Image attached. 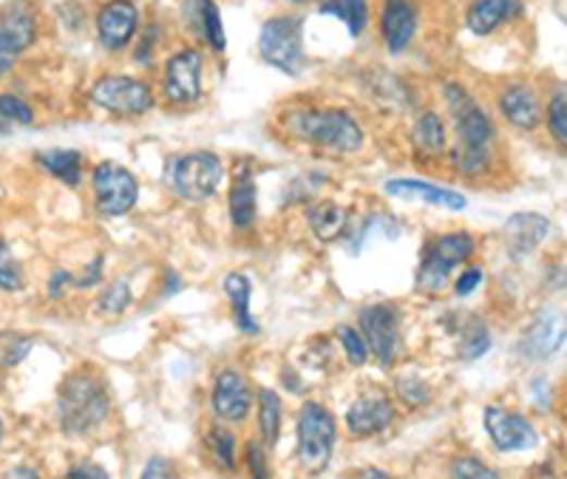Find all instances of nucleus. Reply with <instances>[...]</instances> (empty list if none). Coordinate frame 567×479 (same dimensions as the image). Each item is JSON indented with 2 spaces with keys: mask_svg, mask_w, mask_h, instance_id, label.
<instances>
[{
  "mask_svg": "<svg viewBox=\"0 0 567 479\" xmlns=\"http://www.w3.org/2000/svg\"><path fill=\"white\" fill-rule=\"evenodd\" d=\"M443 94L445 106H448L454 116V128H457V145L452 148V165L463 176H480L491 165L494 122L463 86L448 83Z\"/></svg>",
  "mask_w": 567,
  "mask_h": 479,
  "instance_id": "nucleus-1",
  "label": "nucleus"
},
{
  "mask_svg": "<svg viewBox=\"0 0 567 479\" xmlns=\"http://www.w3.org/2000/svg\"><path fill=\"white\" fill-rule=\"evenodd\" d=\"M287 131L301 143L335 153H355L363 145V131L353 114L341 108H304L287 114Z\"/></svg>",
  "mask_w": 567,
  "mask_h": 479,
  "instance_id": "nucleus-2",
  "label": "nucleus"
},
{
  "mask_svg": "<svg viewBox=\"0 0 567 479\" xmlns=\"http://www.w3.org/2000/svg\"><path fill=\"white\" fill-rule=\"evenodd\" d=\"M60 422L72 437H86L108 420V392L102 380L91 372H74L60 389Z\"/></svg>",
  "mask_w": 567,
  "mask_h": 479,
  "instance_id": "nucleus-3",
  "label": "nucleus"
},
{
  "mask_svg": "<svg viewBox=\"0 0 567 479\" xmlns=\"http://www.w3.org/2000/svg\"><path fill=\"white\" fill-rule=\"evenodd\" d=\"M224 180L222 159L210 150H194L182 153L168 165V182L173 194L185 201H208L213 199L219 185Z\"/></svg>",
  "mask_w": 567,
  "mask_h": 479,
  "instance_id": "nucleus-4",
  "label": "nucleus"
},
{
  "mask_svg": "<svg viewBox=\"0 0 567 479\" xmlns=\"http://www.w3.org/2000/svg\"><path fill=\"white\" fill-rule=\"evenodd\" d=\"M335 437V417L330 408L316 401L304 403L301 417H298V459L304 471L321 474L330 465Z\"/></svg>",
  "mask_w": 567,
  "mask_h": 479,
  "instance_id": "nucleus-5",
  "label": "nucleus"
},
{
  "mask_svg": "<svg viewBox=\"0 0 567 479\" xmlns=\"http://www.w3.org/2000/svg\"><path fill=\"white\" fill-rule=\"evenodd\" d=\"M471 253H474V238L468 233H445V236H437L431 244H426L423 265L417 272V290L440 293L454 267L466 265Z\"/></svg>",
  "mask_w": 567,
  "mask_h": 479,
  "instance_id": "nucleus-6",
  "label": "nucleus"
},
{
  "mask_svg": "<svg viewBox=\"0 0 567 479\" xmlns=\"http://www.w3.org/2000/svg\"><path fill=\"white\" fill-rule=\"evenodd\" d=\"M261 58L270 65H275L279 72L295 74L301 72L304 65V37H301V21L298 17H270L261 26L259 37Z\"/></svg>",
  "mask_w": 567,
  "mask_h": 479,
  "instance_id": "nucleus-7",
  "label": "nucleus"
},
{
  "mask_svg": "<svg viewBox=\"0 0 567 479\" xmlns=\"http://www.w3.org/2000/svg\"><path fill=\"white\" fill-rule=\"evenodd\" d=\"M91 187L97 210L102 216H111V219L131 213L139 199V185L134 180V173L125 171L116 162H100L94 168Z\"/></svg>",
  "mask_w": 567,
  "mask_h": 479,
  "instance_id": "nucleus-8",
  "label": "nucleus"
},
{
  "mask_svg": "<svg viewBox=\"0 0 567 479\" xmlns=\"http://www.w3.org/2000/svg\"><path fill=\"white\" fill-rule=\"evenodd\" d=\"M91 100L94 106L106 108L111 114L139 116L153 108V91L145 86L143 79L108 74V77L97 79V86L91 88Z\"/></svg>",
  "mask_w": 567,
  "mask_h": 479,
  "instance_id": "nucleus-9",
  "label": "nucleus"
},
{
  "mask_svg": "<svg viewBox=\"0 0 567 479\" xmlns=\"http://www.w3.org/2000/svg\"><path fill=\"white\" fill-rule=\"evenodd\" d=\"M360 335L378 364L392 366L400 352V312L389 304H372L360 309Z\"/></svg>",
  "mask_w": 567,
  "mask_h": 479,
  "instance_id": "nucleus-10",
  "label": "nucleus"
},
{
  "mask_svg": "<svg viewBox=\"0 0 567 479\" xmlns=\"http://www.w3.org/2000/svg\"><path fill=\"white\" fill-rule=\"evenodd\" d=\"M485 429H489L491 443L503 454H514V451H531L539 445V431L533 429V422L528 417L508 412V408H485Z\"/></svg>",
  "mask_w": 567,
  "mask_h": 479,
  "instance_id": "nucleus-11",
  "label": "nucleus"
},
{
  "mask_svg": "<svg viewBox=\"0 0 567 479\" xmlns=\"http://www.w3.org/2000/svg\"><path fill=\"white\" fill-rule=\"evenodd\" d=\"M162 91L176 106H190L201 97V54L196 49L176 51L165 63Z\"/></svg>",
  "mask_w": 567,
  "mask_h": 479,
  "instance_id": "nucleus-12",
  "label": "nucleus"
},
{
  "mask_svg": "<svg viewBox=\"0 0 567 479\" xmlns=\"http://www.w3.org/2000/svg\"><path fill=\"white\" fill-rule=\"evenodd\" d=\"M565 346V315L542 312L519 337V355L531 364L551 360Z\"/></svg>",
  "mask_w": 567,
  "mask_h": 479,
  "instance_id": "nucleus-13",
  "label": "nucleus"
},
{
  "mask_svg": "<svg viewBox=\"0 0 567 479\" xmlns=\"http://www.w3.org/2000/svg\"><path fill=\"white\" fill-rule=\"evenodd\" d=\"M137 7L131 0H111L97 15V37L106 49L120 51L131 44V37L137 35Z\"/></svg>",
  "mask_w": 567,
  "mask_h": 479,
  "instance_id": "nucleus-14",
  "label": "nucleus"
},
{
  "mask_svg": "<svg viewBox=\"0 0 567 479\" xmlns=\"http://www.w3.org/2000/svg\"><path fill=\"white\" fill-rule=\"evenodd\" d=\"M213 412L227 422H242L250 412V386L236 369H224L215 378Z\"/></svg>",
  "mask_w": 567,
  "mask_h": 479,
  "instance_id": "nucleus-15",
  "label": "nucleus"
},
{
  "mask_svg": "<svg viewBox=\"0 0 567 479\" xmlns=\"http://www.w3.org/2000/svg\"><path fill=\"white\" fill-rule=\"evenodd\" d=\"M395 420V406L386 397H360L346 412V429L355 437H372L389 429Z\"/></svg>",
  "mask_w": 567,
  "mask_h": 479,
  "instance_id": "nucleus-16",
  "label": "nucleus"
},
{
  "mask_svg": "<svg viewBox=\"0 0 567 479\" xmlns=\"http://www.w3.org/2000/svg\"><path fill=\"white\" fill-rule=\"evenodd\" d=\"M381 32L392 54H400L417 32V15L409 0H383Z\"/></svg>",
  "mask_w": 567,
  "mask_h": 479,
  "instance_id": "nucleus-17",
  "label": "nucleus"
},
{
  "mask_svg": "<svg viewBox=\"0 0 567 479\" xmlns=\"http://www.w3.org/2000/svg\"><path fill=\"white\" fill-rule=\"evenodd\" d=\"M551 233V222L545 216L539 213H517L510 216L508 224H505V242H508L510 256H528L545 242V236Z\"/></svg>",
  "mask_w": 567,
  "mask_h": 479,
  "instance_id": "nucleus-18",
  "label": "nucleus"
},
{
  "mask_svg": "<svg viewBox=\"0 0 567 479\" xmlns=\"http://www.w3.org/2000/svg\"><path fill=\"white\" fill-rule=\"evenodd\" d=\"M0 35L7 37L9 46H12L17 54H23V51L35 44L37 37L35 9H32L26 0H15V3L0 9Z\"/></svg>",
  "mask_w": 567,
  "mask_h": 479,
  "instance_id": "nucleus-19",
  "label": "nucleus"
},
{
  "mask_svg": "<svg viewBox=\"0 0 567 479\" xmlns=\"http://www.w3.org/2000/svg\"><path fill=\"white\" fill-rule=\"evenodd\" d=\"M500 111L510 125H517L522 131L539 128L542 122V106H539L537 91L528 86H510L500 94Z\"/></svg>",
  "mask_w": 567,
  "mask_h": 479,
  "instance_id": "nucleus-20",
  "label": "nucleus"
},
{
  "mask_svg": "<svg viewBox=\"0 0 567 479\" xmlns=\"http://www.w3.org/2000/svg\"><path fill=\"white\" fill-rule=\"evenodd\" d=\"M519 15H522V3L519 0H474L471 9H468L466 23L474 35L485 37Z\"/></svg>",
  "mask_w": 567,
  "mask_h": 479,
  "instance_id": "nucleus-21",
  "label": "nucleus"
},
{
  "mask_svg": "<svg viewBox=\"0 0 567 479\" xmlns=\"http://www.w3.org/2000/svg\"><path fill=\"white\" fill-rule=\"evenodd\" d=\"M389 196H400V199H423L429 205H437L445 210H463L466 208V196L445 191V187L431 185V182L420 180H392L383 185Z\"/></svg>",
  "mask_w": 567,
  "mask_h": 479,
  "instance_id": "nucleus-22",
  "label": "nucleus"
},
{
  "mask_svg": "<svg viewBox=\"0 0 567 479\" xmlns=\"http://www.w3.org/2000/svg\"><path fill=\"white\" fill-rule=\"evenodd\" d=\"M187 21L190 26H196L199 35H205V40L210 44V49L215 51H224L227 40H224V26H222V17H219V7H215V0H187Z\"/></svg>",
  "mask_w": 567,
  "mask_h": 479,
  "instance_id": "nucleus-23",
  "label": "nucleus"
},
{
  "mask_svg": "<svg viewBox=\"0 0 567 479\" xmlns=\"http://www.w3.org/2000/svg\"><path fill=\"white\" fill-rule=\"evenodd\" d=\"M231 219L236 230H247L256 222V180L250 168L236 171L231 191Z\"/></svg>",
  "mask_w": 567,
  "mask_h": 479,
  "instance_id": "nucleus-24",
  "label": "nucleus"
},
{
  "mask_svg": "<svg viewBox=\"0 0 567 479\" xmlns=\"http://www.w3.org/2000/svg\"><path fill=\"white\" fill-rule=\"evenodd\" d=\"M411 145L420 157L437 159L445 153V125L434 111H426V114L417 116L415 128H411Z\"/></svg>",
  "mask_w": 567,
  "mask_h": 479,
  "instance_id": "nucleus-25",
  "label": "nucleus"
},
{
  "mask_svg": "<svg viewBox=\"0 0 567 479\" xmlns=\"http://www.w3.org/2000/svg\"><path fill=\"white\" fill-rule=\"evenodd\" d=\"M37 162L46 173L58 176L60 182H65L69 187H77L83 180V153L72 148H54L37 153Z\"/></svg>",
  "mask_w": 567,
  "mask_h": 479,
  "instance_id": "nucleus-26",
  "label": "nucleus"
},
{
  "mask_svg": "<svg viewBox=\"0 0 567 479\" xmlns=\"http://www.w3.org/2000/svg\"><path fill=\"white\" fill-rule=\"evenodd\" d=\"M224 293L231 295L233 300V315H236V327L245 335H259V323H256V318L250 315V279L247 275H242V272H231L227 279H224Z\"/></svg>",
  "mask_w": 567,
  "mask_h": 479,
  "instance_id": "nucleus-27",
  "label": "nucleus"
},
{
  "mask_svg": "<svg viewBox=\"0 0 567 479\" xmlns=\"http://www.w3.org/2000/svg\"><path fill=\"white\" fill-rule=\"evenodd\" d=\"M309 228L321 242H332L344 233L346 228V210L335 201H321L309 210Z\"/></svg>",
  "mask_w": 567,
  "mask_h": 479,
  "instance_id": "nucleus-28",
  "label": "nucleus"
},
{
  "mask_svg": "<svg viewBox=\"0 0 567 479\" xmlns=\"http://www.w3.org/2000/svg\"><path fill=\"white\" fill-rule=\"evenodd\" d=\"M321 12L323 15L341 17L353 37L363 35V29H367L369 23L367 0H321Z\"/></svg>",
  "mask_w": 567,
  "mask_h": 479,
  "instance_id": "nucleus-29",
  "label": "nucleus"
},
{
  "mask_svg": "<svg viewBox=\"0 0 567 479\" xmlns=\"http://www.w3.org/2000/svg\"><path fill=\"white\" fill-rule=\"evenodd\" d=\"M259 429L264 437L267 445L279 443V431H281V397L270 389L259 394Z\"/></svg>",
  "mask_w": 567,
  "mask_h": 479,
  "instance_id": "nucleus-30",
  "label": "nucleus"
},
{
  "mask_svg": "<svg viewBox=\"0 0 567 479\" xmlns=\"http://www.w3.org/2000/svg\"><path fill=\"white\" fill-rule=\"evenodd\" d=\"M32 108L12 94H0V134H9L15 128H26L32 125Z\"/></svg>",
  "mask_w": 567,
  "mask_h": 479,
  "instance_id": "nucleus-31",
  "label": "nucleus"
},
{
  "mask_svg": "<svg viewBox=\"0 0 567 479\" xmlns=\"http://www.w3.org/2000/svg\"><path fill=\"white\" fill-rule=\"evenodd\" d=\"M491 349V335H489V327L480 321V318H474V321L468 323L466 330H463V337H460V355L466 360H477L482 358L485 352Z\"/></svg>",
  "mask_w": 567,
  "mask_h": 479,
  "instance_id": "nucleus-32",
  "label": "nucleus"
},
{
  "mask_svg": "<svg viewBox=\"0 0 567 479\" xmlns=\"http://www.w3.org/2000/svg\"><path fill=\"white\" fill-rule=\"evenodd\" d=\"M23 281L26 279H23L21 261H17L7 242H0V290L17 293V290H23Z\"/></svg>",
  "mask_w": 567,
  "mask_h": 479,
  "instance_id": "nucleus-33",
  "label": "nucleus"
},
{
  "mask_svg": "<svg viewBox=\"0 0 567 479\" xmlns=\"http://www.w3.org/2000/svg\"><path fill=\"white\" fill-rule=\"evenodd\" d=\"M32 349L29 337H21L15 332H7L0 335V369H12V366L21 364Z\"/></svg>",
  "mask_w": 567,
  "mask_h": 479,
  "instance_id": "nucleus-34",
  "label": "nucleus"
},
{
  "mask_svg": "<svg viewBox=\"0 0 567 479\" xmlns=\"http://www.w3.org/2000/svg\"><path fill=\"white\" fill-rule=\"evenodd\" d=\"M547 128H551L553 139L559 145L567 143V102H565V88H559V94H553L551 106H547Z\"/></svg>",
  "mask_w": 567,
  "mask_h": 479,
  "instance_id": "nucleus-35",
  "label": "nucleus"
},
{
  "mask_svg": "<svg viewBox=\"0 0 567 479\" xmlns=\"http://www.w3.org/2000/svg\"><path fill=\"white\" fill-rule=\"evenodd\" d=\"M128 304H131L128 281H114V284L106 286V293L100 295V312L120 315L128 309Z\"/></svg>",
  "mask_w": 567,
  "mask_h": 479,
  "instance_id": "nucleus-36",
  "label": "nucleus"
},
{
  "mask_svg": "<svg viewBox=\"0 0 567 479\" xmlns=\"http://www.w3.org/2000/svg\"><path fill=\"white\" fill-rule=\"evenodd\" d=\"M337 337H341V344H344L346 358L353 366H363L369 358V349H367V341L360 332H355L353 327H337Z\"/></svg>",
  "mask_w": 567,
  "mask_h": 479,
  "instance_id": "nucleus-37",
  "label": "nucleus"
},
{
  "mask_svg": "<svg viewBox=\"0 0 567 479\" xmlns=\"http://www.w3.org/2000/svg\"><path fill=\"white\" fill-rule=\"evenodd\" d=\"M397 392H400L403 401L411 403V406H426V403L431 401V389L426 386L420 378H403L400 383H397Z\"/></svg>",
  "mask_w": 567,
  "mask_h": 479,
  "instance_id": "nucleus-38",
  "label": "nucleus"
},
{
  "mask_svg": "<svg viewBox=\"0 0 567 479\" xmlns=\"http://www.w3.org/2000/svg\"><path fill=\"white\" fill-rule=\"evenodd\" d=\"M210 443H213V451L215 457H219V463L224 465V468H233L236 465V437L231 434V431H215L213 437H210Z\"/></svg>",
  "mask_w": 567,
  "mask_h": 479,
  "instance_id": "nucleus-39",
  "label": "nucleus"
},
{
  "mask_svg": "<svg viewBox=\"0 0 567 479\" xmlns=\"http://www.w3.org/2000/svg\"><path fill=\"white\" fill-rule=\"evenodd\" d=\"M452 474H454V477H460V479H471V477H477V479H491V477H496L494 468H489V465L477 463V459H471V457L457 459V463L452 465Z\"/></svg>",
  "mask_w": 567,
  "mask_h": 479,
  "instance_id": "nucleus-40",
  "label": "nucleus"
},
{
  "mask_svg": "<svg viewBox=\"0 0 567 479\" xmlns=\"http://www.w3.org/2000/svg\"><path fill=\"white\" fill-rule=\"evenodd\" d=\"M247 465H250L252 477H267V457L264 451H261L259 443H250L247 445Z\"/></svg>",
  "mask_w": 567,
  "mask_h": 479,
  "instance_id": "nucleus-41",
  "label": "nucleus"
},
{
  "mask_svg": "<svg viewBox=\"0 0 567 479\" xmlns=\"http://www.w3.org/2000/svg\"><path fill=\"white\" fill-rule=\"evenodd\" d=\"M480 281H482V270H480V267H471V270L463 272L460 281H457V286H454V290H457V295H471L477 286H480Z\"/></svg>",
  "mask_w": 567,
  "mask_h": 479,
  "instance_id": "nucleus-42",
  "label": "nucleus"
},
{
  "mask_svg": "<svg viewBox=\"0 0 567 479\" xmlns=\"http://www.w3.org/2000/svg\"><path fill=\"white\" fill-rule=\"evenodd\" d=\"M17 58H21V54L9 46L7 37L0 35V77H3L7 72H12V65L17 63Z\"/></svg>",
  "mask_w": 567,
  "mask_h": 479,
  "instance_id": "nucleus-43",
  "label": "nucleus"
},
{
  "mask_svg": "<svg viewBox=\"0 0 567 479\" xmlns=\"http://www.w3.org/2000/svg\"><path fill=\"white\" fill-rule=\"evenodd\" d=\"M145 479H153V477H173V465L165 463V459H151V463L145 465L143 471Z\"/></svg>",
  "mask_w": 567,
  "mask_h": 479,
  "instance_id": "nucleus-44",
  "label": "nucleus"
},
{
  "mask_svg": "<svg viewBox=\"0 0 567 479\" xmlns=\"http://www.w3.org/2000/svg\"><path fill=\"white\" fill-rule=\"evenodd\" d=\"M69 477H72V479H86V477L106 479L108 474H106V468H97V465L83 463V465H77V468H72V471H69Z\"/></svg>",
  "mask_w": 567,
  "mask_h": 479,
  "instance_id": "nucleus-45",
  "label": "nucleus"
},
{
  "mask_svg": "<svg viewBox=\"0 0 567 479\" xmlns=\"http://www.w3.org/2000/svg\"><path fill=\"white\" fill-rule=\"evenodd\" d=\"M69 284H74L72 281V275H69V272H54V275H51V284H49V295L51 298H60V295H63V290Z\"/></svg>",
  "mask_w": 567,
  "mask_h": 479,
  "instance_id": "nucleus-46",
  "label": "nucleus"
},
{
  "mask_svg": "<svg viewBox=\"0 0 567 479\" xmlns=\"http://www.w3.org/2000/svg\"><path fill=\"white\" fill-rule=\"evenodd\" d=\"M100 272H102V256H97V258H94V265L88 267L86 275H83L79 281H74V284H77V286H94L97 281H100Z\"/></svg>",
  "mask_w": 567,
  "mask_h": 479,
  "instance_id": "nucleus-47",
  "label": "nucleus"
},
{
  "mask_svg": "<svg viewBox=\"0 0 567 479\" xmlns=\"http://www.w3.org/2000/svg\"><path fill=\"white\" fill-rule=\"evenodd\" d=\"M363 477H386V471H378V468H369V471H363Z\"/></svg>",
  "mask_w": 567,
  "mask_h": 479,
  "instance_id": "nucleus-48",
  "label": "nucleus"
},
{
  "mask_svg": "<svg viewBox=\"0 0 567 479\" xmlns=\"http://www.w3.org/2000/svg\"><path fill=\"white\" fill-rule=\"evenodd\" d=\"M9 477H37V471H12Z\"/></svg>",
  "mask_w": 567,
  "mask_h": 479,
  "instance_id": "nucleus-49",
  "label": "nucleus"
},
{
  "mask_svg": "<svg viewBox=\"0 0 567 479\" xmlns=\"http://www.w3.org/2000/svg\"><path fill=\"white\" fill-rule=\"evenodd\" d=\"M289 3H304V0H289Z\"/></svg>",
  "mask_w": 567,
  "mask_h": 479,
  "instance_id": "nucleus-50",
  "label": "nucleus"
},
{
  "mask_svg": "<svg viewBox=\"0 0 567 479\" xmlns=\"http://www.w3.org/2000/svg\"><path fill=\"white\" fill-rule=\"evenodd\" d=\"M0 434H3V426H0Z\"/></svg>",
  "mask_w": 567,
  "mask_h": 479,
  "instance_id": "nucleus-51",
  "label": "nucleus"
}]
</instances>
